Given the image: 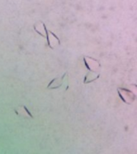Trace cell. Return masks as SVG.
<instances>
[{
  "label": "cell",
  "instance_id": "1",
  "mask_svg": "<svg viewBox=\"0 0 137 154\" xmlns=\"http://www.w3.org/2000/svg\"><path fill=\"white\" fill-rule=\"evenodd\" d=\"M67 75V73H65L62 77L59 78H55V79H52L51 81L49 83L47 86L48 89H56L59 88L63 85L64 82H67V78L66 76Z\"/></svg>",
  "mask_w": 137,
  "mask_h": 154
},
{
  "label": "cell",
  "instance_id": "2",
  "mask_svg": "<svg viewBox=\"0 0 137 154\" xmlns=\"http://www.w3.org/2000/svg\"><path fill=\"white\" fill-rule=\"evenodd\" d=\"M19 108L20 109V110L23 111V112H20L19 113L18 115H21V116H28L29 117H31L33 118V116H32V114H31L30 112H29V110L27 109V108H26V106L25 105H21L19 106Z\"/></svg>",
  "mask_w": 137,
  "mask_h": 154
}]
</instances>
